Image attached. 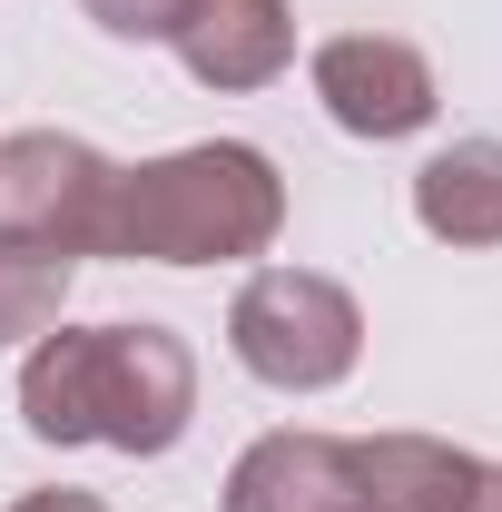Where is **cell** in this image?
Listing matches in <instances>:
<instances>
[{
	"instance_id": "obj_1",
	"label": "cell",
	"mask_w": 502,
	"mask_h": 512,
	"mask_svg": "<svg viewBox=\"0 0 502 512\" xmlns=\"http://www.w3.org/2000/svg\"><path fill=\"white\" fill-rule=\"evenodd\" d=\"M30 444H109L128 463L188 444L197 424V355L178 325H50L20 365Z\"/></svg>"
},
{
	"instance_id": "obj_2",
	"label": "cell",
	"mask_w": 502,
	"mask_h": 512,
	"mask_svg": "<svg viewBox=\"0 0 502 512\" xmlns=\"http://www.w3.org/2000/svg\"><path fill=\"white\" fill-rule=\"evenodd\" d=\"M286 227V178L247 138H197L168 158H138L109 188L99 256L128 266H247Z\"/></svg>"
},
{
	"instance_id": "obj_3",
	"label": "cell",
	"mask_w": 502,
	"mask_h": 512,
	"mask_svg": "<svg viewBox=\"0 0 502 512\" xmlns=\"http://www.w3.org/2000/svg\"><path fill=\"white\" fill-rule=\"evenodd\" d=\"M227 355L276 394H335L365 365V306L325 266H247L227 306Z\"/></svg>"
},
{
	"instance_id": "obj_4",
	"label": "cell",
	"mask_w": 502,
	"mask_h": 512,
	"mask_svg": "<svg viewBox=\"0 0 502 512\" xmlns=\"http://www.w3.org/2000/svg\"><path fill=\"white\" fill-rule=\"evenodd\" d=\"M109 188H119V158H99L69 128L0 138V237H30V247H60V256H99Z\"/></svg>"
},
{
	"instance_id": "obj_5",
	"label": "cell",
	"mask_w": 502,
	"mask_h": 512,
	"mask_svg": "<svg viewBox=\"0 0 502 512\" xmlns=\"http://www.w3.org/2000/svg\"><path fill=\"white\" fill-rule=\"evenodd\" d=\"M315 109L345 128V138H414V128H434L443 89H434V60L414 50V40H394V30H335V40H315Z\"/></svg>"
},
{
	"instance_id": "obj_6",
	"label": "cell",
	"mask_w": 502,
	"mask_h": 512,
	"mask_svg": "<svg viewBox=\"0 0 502 512\" xmlns=\"http://www.w3.org/2000/svg\"><path fill=\"white\" fill-rule=\"evenodd\" d=\"M355 483H365V512H502V463L443 434H365Z\"/></svg>"
},
{
	"instance_id": "obj_7",
	"label": "cell",
	"mask_w": 502,
	"mask_h": 512,
	"mask_svg": "<svg viewBox=\"0 0 502 512\" xmlns=\"http://www.w3.org/2000/svg\"><path fill=\"white\" fill-rule=\"evenodd\" d=\"M168 50H178V69L197 89L237 99V89H266V79L296 69V10L286 0H188Z\"/></svg>"
},
{
	"instance_id": "obj_8",
	"label": "cell",
	"mask_w": 502,
	"mask_h": 512,
	"mask_svg": "<svg viewBox=\"0 0 502 512\" xmlns=\"http://www.w3.org/2000/svg\"><path fill=\"white\" fill-rule=\"evenodd\" d=\"M227 512H365V483H355V444L335 434H256L237 463H227Z\"/></svg>"
},
{
	"instance_id": "obj_9",
	"label": "cell",
	"mask_w": 502,
	"mask_h": 512,
	"mask_svg": "<svg viewBox=\"0 0 502 512\" xmlns=\"http://www.w3.org/2000/svg\"><path fill=\"white\" fill-rule=\"evenodd\" d=\"M414 227L434 247H502V138H453L414 168Z\"/></svg>"
},
{
	"instance_id": "obj_10",
	"label": "cell",
	"mask_w": 502,
	"mask_h": 512,
	"mask_svg": "<svg viewBox=\"0 0 502 512\" xmlns=\"http://www.w3.org/2000/svg\"><path fill=\"white\" fill-rule=\"evenodd\" d=\"M69 276H79V256L0 237V345H40L69 316Z\"/></svg>"
},
{
	"instance_id": "obj_11",
	"label": "cell",
	"mask_w": 502,
	"mask_h": 512,
	"mask_svg": "<svg viewBox=\"0 0 502 512\" xmlns=\"http://www.w3.org/2000/svg\"><path fill=\"white\" fill-rule=\"evenodd\" d=\"M79 20L109 30V40H178L188 0H79Z\"/></svg>"
},
{
	"instance_id": "obj_12",
	"label": "cell",
	"mask_w": 502,
	"mask_h": 512,
	"mask_svg": "<svg viewBox=\"0 0 502 512\" xmlns=\"http://www.w3.org/2000/svg\"><path fill=\"white\" fill-rule=\"evenodd\" d=\"M10 512H109L99 493H69V483H50V493H20Z\"/></svg>"
}]
</instances>
